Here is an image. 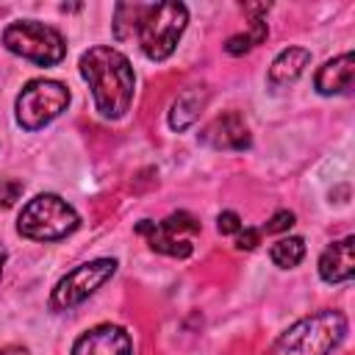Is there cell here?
Listing matches in <instances>:
<instances>
[{"mask_svg":"<svg viewBox=\"0 0 355 355\" xmlns=\"http://www.w3.org/2000/svg\"><path fill=\"white\" fill-rule=\"evenodd\" d=\"M116 272V261L114 258H94L86 263H78L72 272H67L53 294H50V308L53 311H69L75 305H80L83 300H89L105 280H111Z\"/></svg>","mask_w":355,"mask_h":355,"instance_id":"52a82bcc","label":"cell"},{"mask_svg":"<svg viewBox=\"0 0 355 355\" xmlns=\"http://www.w3.org/2000/svg\"><path fill=\"white\" fill-rule=\"evenodd\" d=\"M352 236H344L324 247L319 255V277L324 283H347L355 275V258H352Z\"/></svg>","mask_w":355,"mask_h":355,"instance_id":"8fae6325","label":"cell"},{"mask_svg":"<svg viewBox=\"0 0 355 355\" xmlns=\"http://www.w3.org/2000/svg\"><path fill=\"white\" fill-rule=\"evenodd\" d=\"M22 194L19 180H0V208H11Z\"/></svg>","mask_w":355,"mask_h":355,"instance_id":"ac0fdd59","label":"cell"},{"mask_svg":"<svg viewBox=\"0 0 355 355\" xmlns=\"http://www.w3.org/2000/svg\"><path fill=\"white\" fill-rule=\"evenodd\" d=\"M347 336L341 311H316L294 322L269 349V355H330Z\"/></svg>","mask_w":355,"mask_h":355,"instance_id":"3957f363","label":"cell"},{"mask_svg":"<svg viewBox=\"0 0 355 355\" xmlns=\"http://www.w3.org/2000/svg\"><path fill=\"white\" fill-rule=\"evenodd\" d=\"M6 258H8V252H6V247L0 244V275H3V263H6Z\"/></svg>","mask_w":355,"mask_h":355,"instance_id":"7402d4cb","label":"cell"},{"mask_svg":"<svg viewBox=\"0 0 355 355\" xmlns=\"http://www.w3.org/2000/svg\"><path fill=\"white\" fill-rule=\"evenodd\" d=\"M200 139L214 150H230V153H244L252 144L250 128H247V122L239 111H225V114L214 116L202 128Z\"/></svg>","mask_w":355,"mask_h":355,"instance_id":"9c48e42d","label":"cell"},{"mask_svg":"<svg viewBox=\"0 0 355 355\" xmlns=\"http://www.w3.org/2000/svg\"><path fill=\"white\" fill-rule=\"evenodd\" d=\"M266 8H269V6H244V11L252 14V19H250L247 33H233V36L225 42V50H227L230 55H244V53H250L255 44H261V42L269 36V28H266V19H263Z\"/></svg>","mask_w":355,"mask_h":355,"instance_id":"9a60e30c","label":"cell"},{"mask_svg":"<svg viewBox=\"0 0 355 355\" xmlns=\"http://www.w3.org/2000/svg\"><path fill=\"white\" fill-rule=\"evenodd\" d=\"M258 244H261V230L244 227V230L236 233V247H239V250H255Z\"/></svg>","mask_w":355,"mask_h":355,"instance_id":"ffe728a7","label":"cell"},{"mask_svg":"<svg viewBox=\"0 0 355 355\" xmlns=\"http://www.w3.org/2000/svg\"><path fill=\"white\" fill-rule=\"evenodd\" d=\"M0 355H28V349H25V347H19V344H8V347H3V349H0Z\"/></svg>","mask_w":355,"mask_h":355,"instance_id":"44dd1931","label":"cell"},{"mask_svg":"<svg viewBox=\"0 0 355 355\" xmlns=\"http://www.w3.org/2000/svg\"><path fill=\"white\" fill-rule=\"evenodd\" d=\"M216 230H219L222 236H236V233L241 230L239 214H236V211H222V214L216 216Z\"/></svg>","mask_w":355,"mask_h":355,"instance_id":"e0dca14e","label":"cell"},{"mask_svg":"<svg viewBox=\"0 0 355 355\" xmlns=\"http://www.w3.org/2000/svg\"><path fill=\"white\" fill-rule=\"evenodd\" d=\"M205 103H208V92H205V89H200V86L180 92V94L175 97L172 108H169V128H172V130H178V133L189 130V128L200 119V114H202Z\"/></svg>","mask_w":355,"mask_h":355,"instance_id":"5bb4252c","label":"cell"},{"mask_svg":"<svg viewBox=\"0 0 355 355\" xmlns=\"http://www.w3.org/2000/svg\"><path fill=\"white\" fill-rule=\"evenodd\" d=\"M3 47L19 58H28L39 67H55L67 55V42L64 36L39 19H19L11 22L3 31Z\"/></svg>","mask_w":355,"mask_h":355,"instance_id":"5b68a950","label":"cell"},{"mask_svg":"<svg viewBox=\"0 0 355 355\" xmlns=\"http://www.w3.org/2000/svg\"><path fill=\"white\" fill-rule=\"evenodd\" d=\"M355 64V58H352V53H341L338 58H330V61H324L322 67H319V72H316V78H313V86H316V92L319 94H347L349 89H352V67Z\"/></svg>","mask_w":355,"mask_h":355,"instance_id":"7c38bea8","label":"cell"},{"mask_svg":"<svg viewBox=\"0 0 355 355\" xmlns=\"http://www.w3.org/2000/svg\"><path fill=\"white\" fill-rule=\"evenodd\" d=\"M308 64H311V50H305V47H286V50L272 61L266 80H269L272 89H283V86L294 83V80L305 72Z\"/></svg>","mask_w":355,"mask_h":355,"instance_id":"4fadbf2b","label":"cell"},{"mask_svg":"<svg viewBox=\"0 0 355 355\" xmlns=\"http://www.w3.org/2000/svg\"><path fill=\"white\" fill-rule=\"evenodd\" d=\"M269 258H272L280 269H294V266L305 258V241H302L300 236L280 239V241H275V244H272Z\"/></svg>","mask_w":355,"mask_h":355,"instance_id":"2e32d148","label":"cell"},{"mask_svg":"<svg viewBox=\"0 0 355 355\" xmlns=\"http://www.w3.org/2000/svg\"><path fill=\"white\" fill-rule=\"evenodd\" d=\"M80 225L78 211L58 194H36L19 211L17 230L31 241H61Z\"/></svg>","mask_w":355,"mask_h":355,"instance_id":"277c9868","label":"cell"},{"mask_svg":"<svg viewBox=\"0 0 355 355\" xmlns=\"http://www.w3.org/2000/svg\"><path fill=\"white\" fill-rule=\"evenodd\" d=\"M69 105V89L58 80L36 78L22 86L17 94V122L25 130H39L50 125Z\"/></svg>","mask_w":355,"mask_h":355,"instance_id":"8992f818","label":"cell"},{"mask_svg":"<svg viewBox=\"0 0 355 355\" xmlns=\"http://www.w3.org/2000/svg\"><path fill=\"white\" fill-rule=\"evenodd\" d=\"M189 22L183 3H116L114 36L116 42L136 39L150 61H164L175 53Z\"/></svg>","mask_w":355,"mask_h":355,"instance_id":"6da1fadb","label":"cell"},{"mask_svg":"<svg viewBox=\"0 0 355 355\" xmlns=\"http://www.w3.org/2000/svg\"><path fill=\"white\" fill-rule=\"evenodd\" d=\"M136 233L147 239V244L161 252V255H172V258H189L194 252L191 239L200 233V222L189 214V211H178L169 214L161 222H150L141 219L136 225Z\"/></svg>","mask_w":355,"mask_h":355,"instance_id":"ba28073f","label":"cell"},{"mask_svg":"<svg viewBox=\"0 0 355 355\" xmlns=\"http://www.w3.org/2000/svg\"><path fill=\"white\" fill-rule=\"evenodd\" d=\"M69 355H133V341L119 324H97L72 344Z\"/></svg>","mask_w":355,"mask_h":355,"instance_id":"30bf717a","label":"cell"},{"mask_svg":"<svg viewBox=\"0 0 355 355\" xmlns=\"http://www.w3.org/2000/svg\"><path fill=\"white\" fill-rule=\"evenodd\" d=\"M78 67H80L83 80L92 89L97 114L103 119L125 116L133 103V92H136V75H133L128 55H122L119 50L108 44H97L80 55Z\"/></svg>","mask_w":355,"mask_h":355,"instance_id":"7a4b0ae2","label":"cell"},{"mask_svg":"<svg viewBox=\"0 0 355 355\" xmlns=\"http://www.w3.org/2000/svg\"><path fill=\"white\" fill-rule=\"evenodd\" d=\"M291 225H294V214L283 208V211H277V214L266 222V227H263V230H266V233H280V230H288Z\"/></svg>","mask_w":355,"mask_h":355,"instance_id":"d6986e66","label":"cell"}]
</instances>
